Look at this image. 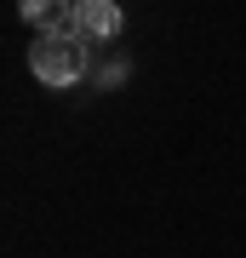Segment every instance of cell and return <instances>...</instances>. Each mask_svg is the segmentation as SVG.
Here are the masks:
<instances>
[{
    "instance_id": "cell-1",
    "label": "cell",
    "mask_w": 246,
    "mask_h": 258,
    "mask_svg": "<svg viewBox=\"0 0 246 258\" xmlns=\"http://www.w3.org/2000/svg\"><path fill=\"white\" fill-rule=\"evenodd\" d=\"M86 63H92V52H86V40L74 29H46V35H35V46H29V69L46 86H80Z\"/></svg>"
},
{
    "instance_id": "cell-2",
    "label": "cell",
    "mask_w": 246,
    "mask_h": 258,
    "mask_svg": "<svg viewBox=\"0 0 246 258\" xmlns=\"http://www.w3.org/2000/svg\"><path fill=\"white\" fill-rule=\"evenodd\" d=\"M120 23H126V18H120V6H109V0H80L74 18H69V29L86 40V46H92V40H115Z\"/></svg>"
}]
</instances>
